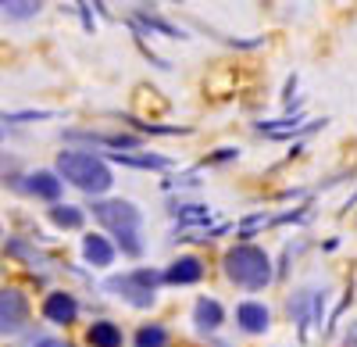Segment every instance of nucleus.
Returning a JSON list of instances; mask_svg holds the SVG:
<instances>
[{
	"label": "nucleus",
	"mask_w": 357,
	"mask_h": 347,
	"mask_svg": "<svg viewBox=\"0 0 357 347\" xmlns=\"http://www.w3.org/2000/svg\"><path fill=\"white\" fill-rule=\"evenodd\" d=\"M57 176L65 183L79 186L82 193H107L111 190V168L104 158L97 154H86V151H61L57 154Z\"/></svg>",
	"instance_id": "obj_1"
},
{
	"label": "nucleus",
	"mask_w": 357,
	"mask_h": 347,
	"mask_svg": "<svg viewBox=\"0 0 357 347\" xmlns=\"http://www.w3.org/2000/svg\"><path fill=\"white\" fill-rule=\"evenodd\" d=\"M93 219L107 229L111 237H118V247H122L129 258L143 254V240H139V208L132 200H97L93 205Z\"/></svg>",
	"instance_id": "obj_2"
},
{
	"label": "nucleus",
	"mask_w": 357,
	"mask_h": 347,
	"mask_svg": "<svg viewBox=\"0 0 357 347\" xmlns=\"http://www.w3.org/2000/svg\"><path fill=\"white\" fill-rule=\"evenodd\" d=\"M222 265H225L229 283L243 286V290H264L272 283V258L254 244H236Z\"/></svg>",
	"instance_id": "obj_3"
},
{
	"label": "nucleus",
	"mask_w": 357,
	"mask_h": 347,
	"mask_svg": "<svg viewBox=\"0 0 357 347\" xmlns=\"http://www.w3.org/2000/svg\"><path fill=\"white\" fill-rule=\"evenodd\" d=\"M111 294H118L122 301H129L132 308H151L154 304V290L161 286V272L154 269H136L129 276H114L104 283Z\"/></svg>",
	"instance_id": "obj_4"
},
{
	"label": "nucleus",
	"mask_w": 357,
	"mask_h": 347,
	"mask_svg": "<svg viewBox=\"0 0 357 347\" xmlns=\"http://www.w3.org/2000/svg\"><path fill=\"white\" fill-rule=\"evenodd\" d=\"M29 326V297L15 286L0 290V337H18Z\"/></svg>",
	"instance_id": "obj_5"
},
{
	"label": "nucleus",
	"mask_w": 357,
	"mask_h": 347,
	"mask_svg": "<svg viewBox=\"0 0 357 347\" xmlns=\"http://www.w3.org/2000/svg\"><path fill=\"white\" fill-rule=\"evenodd\" d=\"M236 326H240L243 333H250V337L268 333V326H272V311H268L264 304H257V301H243L240 308H236Z\"/></svg>",
	"instance_id": "obj_6"
},
{
	"label": "nucleus",
	"mask_w": 357,
	"mask_h": 347,
	"mask_svg": "<svg viewBox=\"0 0 357 347\" xmlns=\"http://www.w3.org/2000/svg\"><path fill=\"white\" fill-rule=\"evenodd\" d=\"M200 279H204V262L193 254H183L178 262L168 265V272H161V283H172V286H190Z\"/></svg>",
	"instance_id": "obj_7"
},
{
	"label": "nucleus",
	"mask_w": 357,
	"mask_h": 347,
	"mask_svg": "<svg viewBox=\"0 0 357 347\" xmlns=\"http://www.w3.org/2000/svg\"><path fill=\"white\" fill-rule=\"evenodd\" d=\"M43 315H47L54 326H68V323H75V315H79V301L68 290H54L43 301Z\"/></svg>",
	"instance_id": "obj_8"
},
{
	"label": "nucleus",
	"mask_w": 357,
	"mask_h": 347,
	"mask_svg": "<svg viewBox=\"0 0 357 347\" xmlns=\"http://www.w3.org/2000/svg\"><path fill=\"white\" fill-rule=\"evenodd\" d=\"M222 323H225V308L215 297H200L193 304V326H197V333H215Z\"/></svg>",
	"instance_id": "obj_9"
},
{
	"label": "nucleus",
	"mask_w": 357,
	"mask_h": 347,
	"mask_svg": "<svg viewBox=\"0 0 357 347\" xmlns=\"http://www.w3.org/2000/svg\"><path fill=\"white\" fill-rule=\"evenodd\" d=\"M82 258H86L89 265L104 269V265H111V262H114V247H111V240H107V237L89 233V237L82 240Z\"/></svg>",
	"instance_id": "obj_10"
},
{
	"label": "nucleus",
	"mask_w": 357,
	"mask_h": 347,
	"mask_svg": "<svg viewBox=\"0 0 357 347\" xmlns=\"http://www.w3.org/2000/svg\"><path fill=\"white\" fill-rule=\"evenodd\" d=\"M25 190L33 193V197H40V200H54L61 197V179L54 176V172H33V176H29V183H25Z\"/></svg>",
	"instance_id": "obj_11"
},
{
	"label": "nucleus",
	"mask_w": 357,
	"mask_h": 347,
	"mask_svg": "<svg viewBox=\"0 0 357 347\" xmlns=\"http://www.w3.org/2000/svg\"><path fill=\"white\" fill-rule=\"evenodd\" d=\"M86 340H89V347H122V340H126V337H122V330H118L114 323L100 319V323L89 326Z\"/></svg>",
	"instance_id": "obj_12"
},
{
	"label": "nucleus",
	"mask_w": 357,
	"mask_h": 347,
	"mask_svg": "<svg viewBox=\"0 0 357 347\" xmlns=\"http://www.w3.org/2000/svg\"><path fill=\"white\" fill-rule=\"evenodd\" d=\"M132 347H168V330H165V326H158V323L139 326V330H136Z\"/></svg>",
	"instance_id": "obj_13"
},
{
	"label": "nucleus",
	"mask_w": 357,
	"mask_h": 347,
	"mask_svg": "<svg viewBox=\"0 0 357 347\" xmlns=\"http://www.w3.org/2000/svg\"><path fill=\"white\" fill-rule=\"evenodd\" d=\"M82 219H86V215H82L79 208H72V205H54V208H50V222L61 226V229H79Z\"/></svg>",
	"instance_id": "obj_14"
},
{
	"label": "nucleus",
	"mask_w": 357,
	"mask_h": 347,
	"mask_svg": "<svg viewBox=\"0 0 357 347\" xmlns=\"http://www.w3.org/2000/svg\"><path fill=\"white\" fill-rule=\"evenodd\" d=\"M107 158H111V161H122V165H132V168H168V165H172L168 158H154V154L132 158V154H122V151H111Z\"/></svg>",
	"instance_id": "obj_15"
},
{
	"label": "nucleus",
	"mask_w": 357,
	"mask_h": 347,
	"mask_svg": "<svg viewBox=\"0 0 357 347\" xmlns=\"http://www.w3.org/2000/svg\"><path fill=\"white\" fill-rule=\"evenodd\" d=\"M72 136L97 140V143H107V147H139V136H104V133H72Z\"/></svg>",
	"instance_id": "obj_16"
},
{
	"label": "nucleus",
	"mask_w": 357,
	"mask_h": 347,
	"mask_svg": "<svg viewBox=\"0 0 357 347\" xmlns=\"http://www.w3.org/2000/svg\"><path fill=\"white\" fill-rule=\"evenodd\" d=\"M11 18H33L40 11V0H4Z\"/></svg>",
	"instance_id": "obj_17"
},
{
	"label": "nucleus",
	"mask_w": 357,
	"mask_h": 347,
	"mask_svg": "<svg viewBox=\"0 0 357 347\" xmlns=\"http://www.w3.org/2000/svg\"><path fill=\"white\" fill-rule=\"evenodd\" d=\"M175 215L183 219V222H204L211 212H207L204 205H183V208H175Z\"/></svg>",
	"instance_id": "obj_18"
},
{
	"label": "nucleus",
	"mask_w": 357,
	"mask_h": 347,
	"mask_svg": "<svg viewBox=\"0 0 357 347\" xmlns=\"http://www.w3.org/2000/svg\"><path fill=\"white\" fill-rule=\"evenodd\" d=\"M143 22H146V29H158V33H165V36H172V40H183V36H186L183 29H175V25H168V22H161V18H151V15H146Z\"/></svg>",
	"instance_id": "obj_19"
},
{
	"label": "nucleus",
	"mask_w": 357,
	"mask_h": 347,
	"mask_svg": "<svg viewBox=\"0 0 357 347\" xmlns=\"http://www.w3.org/2000/svg\"><path fill=\"white\" fill-rule=\"evenodd\" d=\"M33 347H72L68 340H57V337H40Z\"/></svg>",
	"instance_id": "obj_20"
},
{
	"label": "nucleus",
	"mask_w": 357,
	"mask_h": 347,
	"mask_svg": "<svg viewBox=\"0 0 357 347\" xmlns=\"http://www.w3.org/2000/svg\"><path fill=\"white\" fill-rule=\"evenodd\" d=\"M229 158H236V151H229V147H225V151H218L211 161H229Z\"/></svg>",
	"instance_id": "obj_21"
},
{
	"label": "nucleus",
	"mask_w": 357,
	"mask_h": 347,
	"mask_svg": "<svg viewBox=\"0 0 357 347\" xmlns=\"http://www.w3.org/2000/svg\"><path fill=\"white\" fill-rule=\"evenodd\" d=\"M0 140H4V129H0Z\"/></svg>",
	"instance_id": "obj_22"
},
{
	"label": "nucleus",
	"mask_w": 357,
	"mask_h": 347,
	"mask_svg": "<svg viewBox=\"0 0 357 347\" xmlns=\"http://www.w3.org/2000/svg\"><path fill=\"white\" fill-rule=\"evenodd\" d=\"M0 4H4V0H0Z\"/></svg>",
	"instance_id": "obj_23"
}]
</instances>
